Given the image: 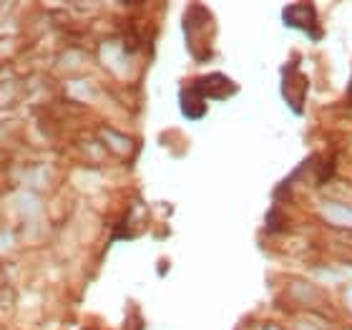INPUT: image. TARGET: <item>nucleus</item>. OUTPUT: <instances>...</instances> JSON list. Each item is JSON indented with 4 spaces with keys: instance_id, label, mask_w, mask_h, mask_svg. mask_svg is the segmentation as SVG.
<instances>
[{
    "instance_id": "f257e3e1",
    "label": "nucleus",
    "mask_w": 352,
    "mask_h": 330,
    "mask_svg": "<svg viewBox=\"0 0 352 330\" xmlns=\"http://www.w3.org/2000/svg\"><path fill=\"white\" fill-rule=\"evenodd\" d=\"M327 214H330V217H340L338 222H342V225H352V212H350V209H342V207L332 205V207H327Z\"/></svg>"
}]
</instances>
